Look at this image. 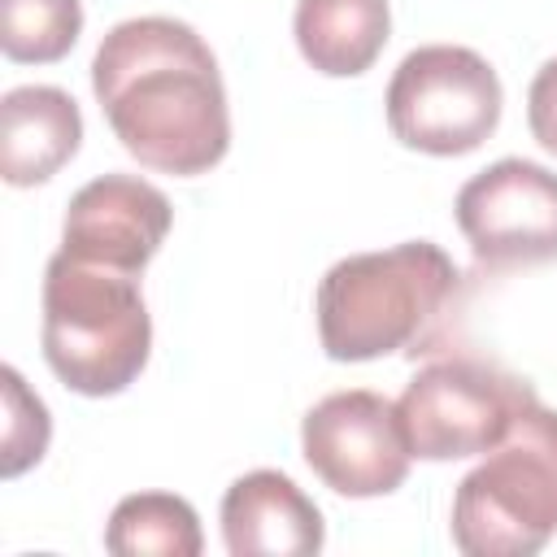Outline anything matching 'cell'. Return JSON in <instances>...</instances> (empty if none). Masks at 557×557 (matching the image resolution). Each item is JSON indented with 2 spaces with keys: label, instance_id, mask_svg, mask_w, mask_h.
Instances as JSON below:
<instances>
[{
  "label": "cell",
  "instance_id": "16",
  "mask_svg": "<svg viewBox=\"0 0 557 557\" xmlns=\"http://www.w3.org/2000/svg\"><path fill=\"white\" fill-rule=\"evenodd\" d=\"M527 126L535 144L557 157V57H548L527 87Z\"/></svg>",
  "mask_w": 557,
  "mask_h": 557
},
{
  "label": "cell",
  "instance_id": "1",
  "mask_svg": "<svg viewBox=\"0 0 557 557\" xmlns=\"http://www.w3.org/2000/svg\"><path fill=\"white\" fill-rule=\"evenodd\" d=\"M91 91L109 131L144 170L196 178L231 148L218 57L178 17L117 22L91 57Z\"/></svg>",
  "mask_w": 557,
  "mask_h": 557
},
{
  "label": "cell",
  "instance_id": "3",
  "mask_svg": "<svg viewBox=\"0 0 557 557\" xmlns=\"http://www.w3.org/2000/svg\"><path fill=\"white\" fill-rule=\"evenodd\" d=\"M39 344L48 370L70 392H126L152 352V318L139 292V274L57 252L44 270Z\"/></svg>",
  "mask_w": 557,
  "mask_h": 557
},
{
  "label": "cell",
  "instance_id": "8",
  "mask_svg": "<svg viewBox=\"0 0 557 557\" xmlns=\"http://www.w3.org/2000/svg\"><path fill=\"white\" fill-rule=\"evenodd\" d=\"M300 453L309 470L348 500L396 492L413 461L396 405L370 387L322 396L300 418Z\"/></svg>",
  "mask_w": 557,
  "mask_h": 557
},
{
  "label": "cell",
  "instance_id": "5",
  "mask_svg": "<svg viewBox=\"0 0 557 557\" xmlns=\"http://www.w3.org/2000/svg\"><path fill=\"white\" fill-rule=\"evenodd\" d=\"M387 131L426 157L474 152L500 126L505 91L487 57L461 44L413 48L387 83Z\"/></svg>",
  "mask_w": 557,
  "mask_h": 557
},
{
  "label": "cell",
  "instance_id": "4",
  "mask_svg": "<svg viewBox=\"0 0 557 557\" xmlns=\"http://www.w3.org/2000/svg\"><path fill=\"white\" fill-rule=\"evenodd\" d=\"M453 544L466 557H531L557 535V409L540 396L453 492Z\"/></svg>",
  "mask_w": 557,
  "mask_h": 557
},
{
  "label": "cell",
  "instance_id": "15",
  "mask_svg": "<svg viewBox=\"0 0 557 557\" xmlns=\"http://www.w3.org/2000/svg\"><path fill=\"white\" fill-rule=\"evenodd\" d=\"M0 387H4V435H0V474L4 479H17L22 470L39 466V457L48 453V435H52V422H48V409L44 400L26 387V379L4 366L0 370Z\"/></svg>",
  "mask_w": 557,
  "mask_h": 557
},
{
  "label": "cell",
  "instance_id": "11",
  "mask_svg": "<svg viewBox=\"0 0 557 557\" xmlns=\"http://www.w3.org/2000/svg\"><path fill=\"white\" fill-rule=\"evenodd\" d=\"M83 144L78 100L61 87L30 83L13 87L0 100V174L9 187L48 183L61 165L74 161Z\"/></svg>",
  "mask_w": 557,
  "mask_h": 557
},
{
  "label": "cell",
  "instance_id": "14",
  "mask_svg": "<svg viewBox=\"0 0 557 557\" xmlns=\"http://www.w3.org/2000/svg\"><path fill=\"white\" fill-rule=\"evenodd\" d=\"M83 35L78 0H0V48L17 65H52Z\"/></svg>",
  "mask_w": 557,
  "mask_h": 557
},
{
  "label": "cell",
  "instance_id": "10",
  "mask_svg": "<svg viewBox=\"0 0 557 557\" xmlns=\"http://www.w3.org/2000/svg\"><path fill=\"white\" fill-rule=\"evenodd\" d=\"M231 557H309L326 544L322 509L278 470H248L222 496Z\"/></svg>",
  "mask_w": 557,
  "mask_h": 557
},
{
  "label": "cell",
  "instance_id": "13",
  "mask_svg": "<svg viewBox=\"0 0 557 557\" xmlns=\"http://www.w3.org/2000/svg\"><path fill=\"white\" fill-rule=\"evenodd\" d=\"M104 548L117 557H196L205 548L196 509L174 492L122 496L104 522Z\"/></svg>",
  "mask_w": 557,
  "mask_h": 557
},
{
  "label": "cell",
  "instance_id": "7",
  "mask_svg": "<svg viewBox=\"0 0 557 557\" xmlns=\"http://www.w3.org/2000/svg\"><path fill=\"white\" fill-rule=\"evenodd\" d=\"M453 218L474 261L496 274L557 261V174L540 161H492L461 183Z\"/></svg>",
  "mask_w": 557,
  "mask_h": 557
},
{
  "label": "cell",
  "instance_id": "2",
  "mask_svg": "<svg viewBox=\"0 0 557 557\" xmlns=\"http://www.w3.org/2000/svg\"><path fill=\"white\" fill-rule=\"evenodd\" d=\"M461 292V270L431 239L335 261L313 296L318 339L331 361L435 352Z\"/></svg>",
  "mask_w": 557,
  "mask_h": 557
},
{
  "label": "cell",
  "instance_id": "6",
  "mask_svg": "<svg viewBox=\"0 0 557 557\" xmlns=\"http://www.w3.org/2000/svg\"><path fill=\"white\" fill-rule=\"evenodd\" d=\"M531 400L535 387L496 361L440 357L405 383L396 413L418 461H461L492 453Z\"/></svg>",
  "mask_w": 557,
  "mask_h": 557
},
{
  "label": "cell",
  "instance_id": "9",
  "mask_svg": "<svg viewBox=\"0 0 557 557\" xmlns=\"http://www.w3.org/2000/svg\"><path fill=\"white\" fill-rule=\"evenodd\" d=\"M170 222L174 209L161 187L139 174H100L70 196L61 222V252L144 274V265L161 252Z\"/></svg>",
  "mask_w": 557,
  "mask_h": 557
},
{
  "label": "cell",
  "instance_id": "12",
  "mask_svg": "<svg viewBox=\"0 0 557 557\" xmlns=\"http://www.w3.org/2000/svg\"><path fill=\"white\" fill-rule=\"evenodd\" d=\"M292 35L318 74L357 78L387 48L392 9L387 0H296Z\"/></svg>",
  "mask_w": 557,
  "mask_h": 557
}]
</instances>
